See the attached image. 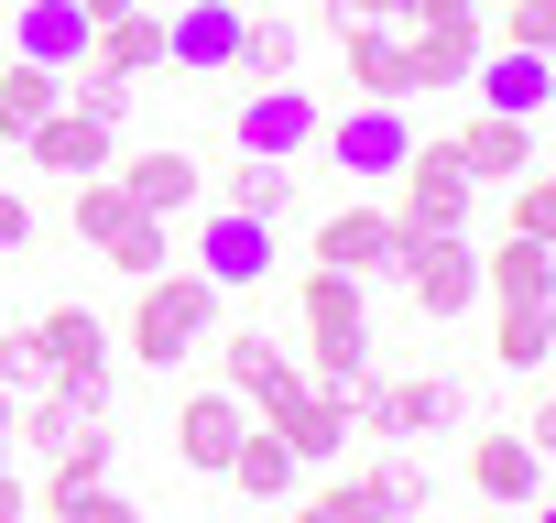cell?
Masks as SVG:
<instances>
[{
    "mask_svg": "<svg viewBox=\"0 0 556 523\" xmlns=\"http://www.w3.org/2000/svg\"><path fill=\"white\" fill-rule=\"evenodd\" d=\"M447 153L469 164V186H513V175H545V142H534V120H502V110H480V120H469Z\"/></svg>",
    "mask_w": 556,
    "mask_h": 523,
    "instance_id": "d6986e66",
    "label": "cell"
},
{
    "mask_svg": "<svg viewBox=\"0 0 556 523\" xmlns=\"http://www.w3.org/2000/svg\"><path fill=\"white\" fill-rule=\"evenodd\" d=\"M34 512H45V523H131V501H121L110 480H45Z\"/></svg>",
    "mask_w": 556,
    "mask_h": 523,
    "instance_id": "4dcf8cb0",
    "label": "cell"
},
{
    "mask_svg": "<svg viewBox=\"0 0 556 523\" xmlns=\"http://www.w3.org/2000/svg\"><path fill=\"white\" fill-rule=\"evenodd\" d=\"M77 66H99V77H164V12L153 0H131V12H110V23H88V55Z\"/></svg>",
    "mask_w": 556,
    "mask_h": 523,
    "instance_id": "2e32d148",
    "label": "cell"
},
{
    "mask_svg": "<svg viewBox=\"0 0 556 523\" xmlns=\"http://www.w3.org/2000/svg\"><path fill=\"white\" fill-rule=\"evenodd\" d=\"M317 131H328V110L306 88H240V110H229V142L262 153V164H306Z\"/></svg>",
    "mask_w": 556,
    "mask_h": 523,
    "instance_id": "ba28073f",
    "label": "cell"
},
{
    "mask_svg": "<svg viewBox=\"0 0 556 523\" xmlns=\"http://www.w3.org/2000/svg\"><path fill=\"white\" fill-rule=\"evenodd\" d=\"M339 66L361 99H415V55H404V23H339Z\"/></svg>",
    "mask_w": 556,
    "mask_h": 523,
    "instance_id": "e0dca14e",
    "label": "cell"
},
{
    "mask_svg": "<svg viewBox=\"0 0 556 523\" xmlns=\"http://www.w3.org/2000/svg\"><path fill=\"white\" fill-rule=\"evenodd\" d=\"M110 142H121V131H110V120H88V110H66V99L23 131V153H34L45 175H66V186H77V175H110Z\"/></svg>",
    "mask_w": 556,
    "mask_h": 523,
    "instance_id": "ac0fdd59",
    "label": "cell"
},
{
    "mask_svg": "<svg viewBox=\"0 0 556 523\" xmlns=\"http://www.w3.org/2000/svg\"><path fill=\"white\" fill-rule=\"evenodd\" d=\"M218 393H240L251 414H273V404H295V393H306V371L273 349L262 328H229V339H218Z\"/></svg>",
    "mask_w": 556,
    "mask_h": 523,
    "instance_id": "7c38bea8",
    "label": "cell"
},
{
    "mask_svg": "<svg viewBox=\"0 0 556 523\" xmlns=\"http://www.w3.org/2000/svg\"><path fill=\"white\" fill-rule=\"evenodd\" d=\"M131 99H142L131 77H99V66H66V110H88V120H110V131H121V120H131Z\"/></svg>",
    "mask_w": 556,
    "mask_h": 523,
    "instance_id": "e575fe53",
    "label": "cell"
},
{
    "mask_svg": "<svg viewBox=\"0 0 556 523\" xmlns=\"http://www.w3.org/2000/svg\"><path fill=\"white\" fill-rule=\"evenodd\" d=\"M295 523H382V490H371V469H350V480L306 490V501H295Z\"/></svg>",
    "mask_w": 556,
    "mask_h": 523,
    "instance_id": "d6a6232c",
    "label": "cell"
},
{
    "mask_svg": "<svg viewBox=\"0 0 556 523\" xmlns=\"http://www.w3.org/2000/svg\"><path fill=\"white\" fill-rule=\"evenodd\" d=\"M262 425H273V436L295 447V469H339V447H350V393H328V382H306L295 404H273Z\"/></svg>",
    "mask_w": 556,
    "mask_h": 523,
    "instance_id": "9a60e30c",
    "label": "cell"
},
{
    "mask_svg": "<svg viewBox=\"0 0 556 523\" xmlns=\"http://www.w3.org/2000/svg\"><path fill=\"white\" fill-rule=\"evenodd\" d=\"M480 110H502V120H545V99H556V77H545V55H513V44H480Z\"/></svg>",
    "mask_w": 556,
    "mask_h": 523,
    "instance_id": "7402d4cb",
    "label": "cell"
},
{
    "mask_svg": "<svg viewBox=\"0 0 556 523\" xmlns=\"http://www.w3.org/2000/svg\"><path fill=\"white\" fill-rule=\"evenodd\" d=\"M197 273H207L218 295L262 284V273H273V218H240V207H207V229H197Z\"/></svg>",
    "mask_w": 556,
    "mask_h": 523,
    "instance_id": "8fae6325",
    "label": "cell"
},
{
    "mask_svg": "<svg viewBox=\"0 0 556 523\" xmlns=\"http://www.w3.org/2000/svg\"><path fill=\"white\" fill-rule=\"evenodd\" d=\"M55 99H66V77H55V66H23V55H0V142H23V131H34Z\"/></svg>",
    "mask_w": 556,
    "mask_h": 523,
    "instance_id": "83f0119b",
    "label": "cell"
},
{
    "mask_svg": "<svg viewBox=\"0 0 556 523\" xmlns=\"http://www.w3.org/2000/svg\"><path fill=\"white\" fill-rule=\"evenodd\" d=\"M469 490L502 501V512H534L545 501V436H469Z\"/></svg>",
    "mask_w": 556,
    "mask_h": 523,
    "instance_id": "30bf717a",
    "label": "cell"
},
{
    "mask_svg": "<svg viewBox=\"0 0 556 523\" xmlns=\"http://www.w3.org/2000/svg\"><path fill=\"white\" fill-rule=\"evenodd\" d=\"M480 295H491V306H545V295H556V251L502 229V240L480 251Z\"/></svg>",
    "mask_w": 556,
    "mask_h": 523,
    "instance_id": "cb8c5ba5",
    "label": "cell"
},
{
    "mask_svg": "<svg viewBox=\"0 0 556 523\" xmlns=\"http://www.w3.org/2000/svg\"><path fill=\"white\" fill-rule=\"evenodd\" d=\"M77 12H88V23H110V12H131V0H77Z\"/></svg>",
    "mask_w": 556,
    "mask_h": 523,
    "instance_id": "b9f144b4",
    "label": "cell"
},
{
    "mask_svg": "<svg viewBox=\"0 0 556 523\" xmlns=\"http://www.w3.org/2000/svg\"><path fill=\"white\" fill-rule=\"evenodd\" d=\"M240 0H186V12L164 23V66H186V77H229V55H240Z\"/></svg>",
    "mask_w": 556,
    "mask_h": 523,
    "instance_id": "5bb4252c",
    "label": "cell"
},
{
    "mask_svg": "<svg viewBox=\"0 0 556 523\" xmlns=\"http://www.w3.org/2000/svg\"><path fill=\"white\" fill-rule=\"evenodd\" d=\"M469 164L447 153V142H415L404 153V175H393V229H415V240H437V229H469Z\"/></svg>",
    "mask_w": 556,
    "mask_h": 523,
    "instance_id": "8992f818",
    "label": "cell"
},
{
    "mask_svg": "<svg viewBox=\"0 0 556 523\" xmlns=\"http://www.w3.org/2000/svg\"><path fill=\"white\" fill-rule=\"evenodd\" d=\"M469 414V393L447 382V371H361L350 382V436H382V447H415V436H447Z\"/></svg>",
    "mask_w": 556,
    "mask_h": 523,
    "instance_id": "6da1fadb",
    "label": "cell"
},
{
    "mask_svg": "<svg viewBox=\"0 0 556 523\" xmlns=\"http://www.w3.org/2000/svg\"><path fill=\"white\" fill-rule=\"evenodd\" d=\"M295 164H262V153H240V175H218V207H240V218H285L295 207Z\"/></svg>",
    "mask_w": 556,
    "mask_h": 523,
    "instance_id": "f1b7e54d",
    "label": "cell"
},
{
    "mask_svg": "<svg viewBox=\"0 0 556 523\" xmlns=\"http://www.w3.org/2000/svg\"><path fill=\"white\" fill-rule=\"evenodd\" d=\"M251 425H262V414H251L240 393H186V404H175V458L218 480V469H229V447H240Z\"/></svg>",
    "mask_w": 556,
    "mask_h": 523,
    "instance_id": "ffe728a7",
    "label": "cell"
},
{
    "mask_svg": "<svg viewBox=\"0 0 556 523\" xmlns=\"http://www.w3.org/2000/svg\"><path fill=\"white\" fill-rule=\"evenodd\" d=\"M197 186H207V175H197V153H186V142H153V153H131V164H121V196H131L142 218H186V207H197Z\"/></svg>",
    "mask_w": 556,
    "mask_h": 523,
    "instance_id": "44dd1931",
    "label": "cell"
},
{
    "mask_svg": "<svg viewBox=\"0 0 556 523\" xmlns=\"http://www.w3.org/2000/svg\"><path fill=\"white\" fill-rule=\"evenodd\" d=\"M0 469H12V393H0Z\"/></svg>",
    "mask_w": 556,
    "mask_h": 523,
    "instance_id": "60d3db41",
    "label": "cell"
},
{
    "mask_svg": "<svg viewBox=\"0 0 556 523\" xmlns=\"http://www.w3.org/2000/svg\"><path fill=\"white\" fill-rule=\"evenodd\" d=\"M295 66H306V34H295L285 12H251V23H240L229 88H295Z\"/></svg>",
    "mask_w": 556,
    "mask_h": 523,
    "instance_id": "603a6c76",
    "label": "cell"
},
{
    "mask_svg": "<svg viewBox=\"0 0 556 523\" xmlns=\"http://www.w3.org/2000/svg\"><path fill=\"white\" fill-rule=\"evenodd\" d=\"M491 23H480V0H415V23H404V55H415V99L437 88H469Z\"/></svg>",
    "mask_w": 556,
    "mask_h": 523,
    "instance_id": "5b68a950",
    "label": "cell"
},
{
    "mask_svg": "<svg viewBox=\"0 0 556 523\" xmlns=\"http://www.w3.org/2000/svg\"><path fill=\"white\" fill-rule=\"evenodd\" d=\"M0 393H45V349H34V328H0Z\"/></svg>",
    "mask_w": 556,
    "mask_h": 523,
    "instance_id": "d590c367",
    "label": "cell"
},
{
    "mask_svg": "<svg viewBox=\"0 0 556 523\" xmlns=\"http://www.w3.org/2000/svg\"><path fill=\"white\" fill-rule=\"evenodd\" d=\"M12 55L66 77V66L88 55V12H77V0H23V12H12Z\"/></svg>",
    "mask_w": 556,
    "mask_h": 523,
    "instance_id": "d4e9b609",
    "label": "cell"
},
{
    "mask_svg": "<svg viewBox=\"0 0 556 523\" xmlns=\"http://www.w3.org/2000/svg\"><path fill=\"white\" fill-rule=\"evenodd\" d=\"M218 339V284L197 273H142V306H131V360H153V371H175V360H197Z\"/></svg>",
    "mask_w": 556,
    "mask_h": 523,
    "instance_id": "7a4b0ae2",
    "label": "cell"
},
{
    "mask_svg": "<svg viewBox=\"0 0 556 523\" xmlns=\"http://www.w3.org/2000/svg\"><path fill=\"white\" fill-rule=\"evenodd\" d=\"M371 490H382V523H426V512H437V469H426L415 447H382V458H371Z\"/></svg>",
    "mask_w": 556,
    "mask_h": 523,
    "instance_id": "4316f807",
    "label": "cell"
},
{
    "mask_svg": "<svg viewBox=\"0 0 556 523\" xmlns=\"http://www.w3.org/2000/svg\"><path fill=\"white\" fill-rule=\"evenodd\" d=\"M491 360L534 382V371L556 360V317H545V306H502V317H491Z\"/></svg>",
    "mask_w": 556,
    "mask_h": 523,
    "instance_id": "f546056e",
    "label": "cell"
},
{
    "mask_svg": "<svg viewBox=\"0 0 556 523\" xmlns=\"http://www.w3.org/2000/svg\"><path fill=\"white\" fill-rule=\"evenodd\" d=\"M545 34H556V0H502V44L513 55H545Z\"/></svg>",
    "mask_w": 556,
    "mask_h": 523,
    "instance_id": "8d00e7d4",
    "label": "cell"
},
{
    "mask_svg": "<svg viewBox=\"0 0 556 523\" xmlns=\"http://www.w3.org/2000/svg\"><path fill=\"white\" fill-rule=\"evenodd\" d=\"M218 480H240V501H285V490H295V447L273 436V425H251V436L229 447V469H218Z\"/></svg>",
    "mask_w": 556,
    "mask_h": 523,
    "instance_id": "484cf974",
    "label": "cell"
},
{
    "mask_svg": "<svg viewBox=\"0 0 556 523\" xmlns=\"http://www.w3.org/2000/svg\"><path fill=\"white\" fill-rule=\"evenodd\" d=\"M317 153H328L339 175H371V186H393V175H404V153H415V120H404L393 99H361V110H339V120L317 131Z\"/></svg>",
    "mask_w": 556,
    "mask_h": 523,
    "instance_id": "9c48e42d",
    "label": "cell"
},
{
    "mask_svg": "<svg viewBox=\"0 0 556 523\" xmlns=\"http://www.w3.org/2000/svg\"><path fill=\"white\" fill-rule=\"evenodd\" d=\"M393 207H328L317 218V262L328 273H350V284H371V273H393Z\"/></svg>",
    "mask_w": 556,
    "mask_h": 523,
    "instance_id": "4fadbf2b",
    "label": "cell"
},
{
    "mask_svg": "<svg viewBox=\"0 0 556 523\" xmlns=\"http://www.w3.org/2000/svg\"><path fill=\"white\" fill-rule=\"evenodd\" d=\"M393 273H404V295H415V317L426 328H447V317H469L480 306V251H469V229H437V240H393Z\"/></svg>",
    "mask_w": 556,
    "mask_h": 523,
    "instance_id": "277c9868",
    "label": "cell"
},
{
    "mask_svg": "<svg viewBox=\"0 0 556 523\" xmlns=\"http://www.w3.org/2000/svg\"><path fill=\"white\" fill-rule=\"evenodd\" d=\"M371 371V306H361V284L350 273H306V382H328V393H350Z\"/></svg>",
    "mask_w": 556,
    "mask_h": 523,
    "instance_id": "3957f363",
    "label": "cell"
},
{
    "mask_svg": "<svg viewBox=\"0 0 556 523\" xmlns=\"http://www.w3.org/2000/svg\"><path fill=\"white\" fill-rule=\"evenodd\" d=\"M317 12H328V34H339V23H415V0H317Z\"/></svg>",
    "mask_w": 556,
    "mask_h": 523,
    "instance_id": "74e56055",
    "label": "cell"
},
{
    "mask_svg": "<svg viewBox=\"0 0 556 523\" xmlns=\"http://www.w3.org/2000/svg\"><path fill=\"white\" fill-rule=\"evenodd\" d=\"M0 523H34V490H23L12 469H0Z\"/></svg>",
    "mask_w": 556,
    "mask_h": 523,
    "instance_id": "ab89813d",
    "label": "cell"
},
{
    "mask_svg": "<svg viewBox=\"0 0 556 523\" xmlns=\"http://www.w3.org/2000/svg\"><path fill=\"white\" fill-rule=\"evenodd\" d=\"M131 523H153V512H131Z\"/></svg>",
    "mask_w": 556,
    "mask_h": 523,
    "instance_id": "7bdbcfd3",
    "label": "cell"
},
{
    "mask_svg": "<svg viewBox=\"0 0 556 523\" xmlns=\"http://www.w3.org/2000/svg\"><path fill=\"white\" fill-rule=\"evenodd\" d=\"M66 196H77V207H66V218H77V240H88V251H99V240H110V229H121V218H142V207H131V196H121V175H77V186H66Z\"/></svg>",
    "mask_w": 556,
    "mask_h": 523,
    "instance_id": "1f68e13d",
    "label": "cell"
},
{
    "mask_svg": "<svg viewBox=\"0 0 556 523\" xmlns=\"http://www.w3.org/2000/svg\"><path fill=\"white\" fill-rule=\"evenodd\" d=\"M34 349H45V382H55V393H77L88 414H110V328H99L88 306L34 317Z\"/></svg>",
    "mask_w": 556,
    "mask_h": 523,
    "instance_id": "52a82bcc",
    "label": "cell"
},
{
    "mask_svg": "<svg viewBox=\"0 0 556 523\" xmlns=\"http://www.w3.org/2000/svg\"><path fill=\"white\" fill-rule=\"evenodd\" d=\"M23 240H34V207H23L12 186H0V251H23Z\"/></svg>",
    "mask_w": 556,
    "mask_h": 523,
    "instance_id": "f35d334b",
    "label": "cell"
},
{
    "mask_svg": "<svg viewBox=\"0 0 556 523\" xmlns=\"http://www.w3.org/2000/svg\"><path fill=\"white\" fill-rule=\"evenodd\" d=\"M99 262H110V273H131V284L164 273V218H121V229L99 240Z\"/></svg>",
    "mask_w": 556,
    "mask_h": 523,
    "instance_id": "836d02e7",
    "label": "cell"
}]
</instances>
